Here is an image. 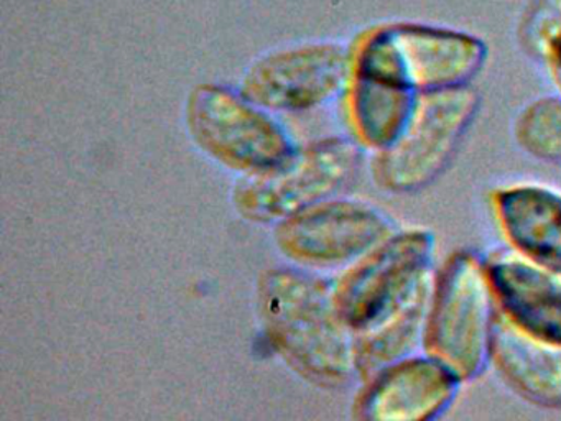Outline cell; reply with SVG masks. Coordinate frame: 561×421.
I'll return each instance as SVG.
<instances>
[{
	"instance_id": "1",
	"label": "cell",
	"mask_w": 561,
	"mask_h": 421,
	"mask_svg": "<svg viewBox=\"0 0 561 421\" xmlns=\"http://www.w3.org/2000/svg\"><path fill=\"white\" fill-rule=\"evenodd\" d=\"M351 75L422 94L471 84L488 61L481 36L451 26L396 22L367 30L354 43Z\"/></svg>"
},
{
	"instance_id": "2",
	"label": "cell",
	"mask_w": 561,
	"mask_h": 421,
	"mask_svg": "<svg viewBox=\"0 0 561 421\" xmlns=\"http://www.w3.org/2000/svg\"><path fill=\"white\" fill-rule=\"evenodd\" d=\"M497 325L484 253L453 250L436 269L423 352L455 372L462 384L489 368Z\"/></svg>"
},
{
	"instance_id": "3",
	"label": "cell",
	"mask_w": 561,
	"mask_h": 421,
	"mask_svg": "<svg viewBox=\"0 0 561 421\" xmlns=\"http://www.w3.org/2000/svg\"><path fill=\"white\" fill-rule=\"evenodd\" d=\"M481 109L472 84L422 92L400 137L374 153V183L392 194H412L435 183L451 164Z\"/></svg>"
},
{
	"instance_id": "4",
	"label": "cell",
	"mask_w": 561,
	"mask_h": 421,
	"mask_svg": "<svg viewBox=\"0 0 561 421\" xmlns=\"http://www.w3.org/2000/svg\"><path fill=\"white\" fill-rule=\"evenodd\" d=\"M436 269L435 234L422 226L397 229L351 266L334 292L337 306L359 334L405 306L435 278Z\"/></svg>"
},
{
	"instance_id": "5",
	"label": "cell",
	"mask_w": 561,
	"mask_h": 421,
	"mask_svg": "<svg viewBox=\"0 0 561 421\" xmlns=\"http://www.w3.org/2000/svg\"><path fill=\"white\" fill-rule=\"evenodd\" d=\"M186 115L196 144L229 167L262 174L294 155L280 125L229 89L199 86L190 98Z\"/></svg>"
},
{
	"instance_id": "6",
	"label": "cell",
	"mask_w": 561,
	"mask_h": 421,
	"mask_svg": "<svg viewBox=\"0 0 561 421\" xmlns=\"http://www.w3.org/2000/svg\"><path fill=\"white\" fill-rule=\"evenodd\" d=\"M360 168V147L351 138L317 141L275 170L257 174L239 191V204L259 219L290 216L324 203L346 187Z\"/></svg>"
},
{
	"instance_id": "7",
	"label": "cell",
	"mask_w": 561,
	"mask_h": 421,
	"mask_svg": "<svg viewBox=\"0 0 561 421\" xmlns=\"http://www.w3.org/2000/svg\"><path fill=\"white\" fill-rule=\"evenodd\" d=\"M351 53L336 43L274 53L249 71L244 95L259 107L304 111L344 92Z\"/></svg>"
},
{
	"instance_id": "8",
	"label": "cell",
	"mask_w": 561,
	"mask_h": 421,
	"mask_svg": "<svg viewBox=\"0 0 561 421\" xmlns=\"http://www.w3.org/2000/svg\"><path fill=\"white\" fill-rule=\"evenodd\" d=\"M399 227L382 210L363 201H324L295 214L280 230L288 252L317 262H359Z\"/></svg>"
},
{
	"instance_id": "9",
	"label": "cell",
	"mask_w": 561,
	"mask_h": 421,
	"mask_svg": "<svg viewBox=\"0 0 561 421\" xmlns=\"http://www.w3.org/2000/svg\"><path fill=\"white\" fill-rule=\"evenodd\" d=\"M462 380L426 352L393 362L366 378L356 421H438Z\"/></svg>"
},
{
	"instance_id": "10",
	"label": "cell",
	"mask_w": 561,
	"mask_h": 421,
	"mask_svg": "<svg viewBox=\"0 0 561 421\" xmlns=\"http://www.w3.org/2000/svg\"><path fill=\"white\" fill-rule=\"evenodd\" d=\"M499 316L561 349V275L502 246L484 253Z\"/></svg>"
},
{
	"instance_id": "11",
	"label": "cell",
	"mask_w": 561,
	"mask_h": 421,
	"mask_svg": "<svg viewBox=\"0 0 561 421\" xmlns=\"http://www.w3.org/2000/svg\"><path fill=\"white\" fill-rule=\"evenodd\" d=\"M489 209L504 246L561 275V190L534 181L494 187Z\"/></svg>"
},
{
	"instance_id": "12",
	"label": "cell",
	"mask_w": 561,
	"mask_h": 421,
	"mask_svg": "<svg viewBox=\"0 0 561 421\" xmlns=\"http://www.w3.org/2000/svg\"><path fill=\"white\" fill-rule=\"evenodd\" d=\"M489 368L520 400L547 410L561 408V349L518 331L499 312Z\"/></svg>"
},
{
	"instance_id": "13",
	"label": "cell",
	"mask_w": 561,
	"mask_h": 421,
	"mask_svg": "<svg viewBox=\"0 0 561 421\" xmlns=\"http://www.w3.org/2000/svg\"><path fill=\"white\" fill-rule=\"evenodd\" d=\"M344 92L353 140L373 155L386 150L400 137L419 98L410 89L351 72Z\"/></svg>"
},
{
	"instance_id": "14",
	"label": "cell",
	"mask_w": 561,
	"mask_h": 421,
	"mask_svg": "<svg viewBox=\"0 0 561 421\" xmlns=\"http://www.w3.org/2000/svg\"><path fill=\"white\" fill-rule=\"evenodd\" d=\"M433 280L399 311L356 334L357 374L367 378L393 362L423 352Z\"/></svg>"
},
{
	"instance_id": "15",
	"label": "cell",
	"mask_w": 561,
	"mask_h": 421,
	"mask_svg": "<svg viewBox=\"0 0 561 421\" xmlns=\"http://www.w3.org/2000/svg\"><path fill=\"white\" fill-rule=\"evenodd\" d=\"M512 135L528 157L561 163V95H543L525 104L515 117Z\"/></svg>"
},
{
	"instance_id": "16",
	"label": "cell",
	"mask_w": 561,
	"mask_h": 421,
	"mask_svg": "<svg viewBox=\"0 0 561 421\" xmlns=\"http://www.w3.org/2000/svg\"><path fill=\"white\" fill-rule=\"evenodd\" d=\"M538 52L547 66L548 76L557 88L558 95H561V29L550 33Z\"/></svg>"
}]
</instances>
